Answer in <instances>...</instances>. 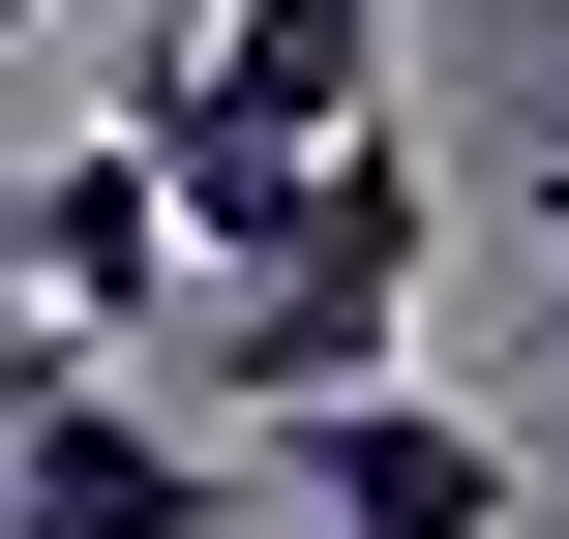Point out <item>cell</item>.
<instances>
[{"label": "cell", "instance_id": "5", "mask_svg": "<svg viewBox=\"0 0 569 539\" xmlns=\"http://www.w3.org/2000/svg\"><path fill=\"white\" fill-rule=\"evenodd\" d=\"M540 270H569V150H540Z\"/></svg>", "mask_w": 569, "mask_h": 539}, {"label": "cell", "instance_id": "4", "mask_svg": "<svg viewBox=\"0 0 569 539\" xmlns=\"http://www.w3.org/2000/svg\"><path fill=\"white\" fill-rule=\"evenodd\" d=\"M0 300H30V330H90V360H150V300H180V210H150V150H60V180H0Z\"/></svg>", "mask_w": 569, "mask_h": 539}, {"label": "cell", "instance_id": "3", "mask_svg": "<svg viewBox=\"0 0 569 539\" xmlns=\"http://www.w3.org/2000/svg\"><path fill=\"white\" fill-rule=\"evenodd\" d=\"M270 450V539H510V450L450 420V390H300V420H240Z\"/></svg>", "mask_w": 569, "mask_h": 539}, {"label": "cell", "instance_id": "1", "mask_svg": "<svg viewBox=\"0 0 569 539\" xmlns=\"http://www.w3.org/2000/svg\"><path fill=\"white\" fill-rule=\"evenodd\" d=\"M420 240H450V180L360 120L240 270H180L150 300V420H300V390H390V330H420Z\"/></svg>", "mask_w": 569, "mask_h": 539}, {"label": "cell", "instance_id": "2", "mask_svg": "<svg viewBox=\"0 0 569 539\" xmlns=\"http://www.w3.org/2000/svg\"><path fill=\"white\" fill-rule=\"evenodd\" d=\"M0 539H270V450H240V420H150L120 360H30V420H0Z\"/></svg>", "mask_w": 569, "mask_h": 539}]
</instances>
